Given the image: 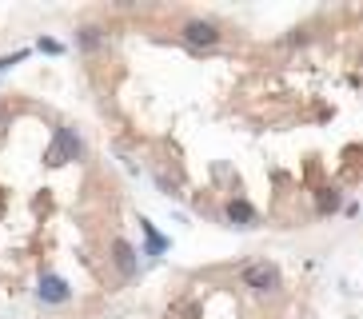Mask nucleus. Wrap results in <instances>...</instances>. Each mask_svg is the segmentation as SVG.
I'll list each match as a JSON object with an SVG mask.
<instances>
[{
  "label": "nucleus",
  "instance_id": "obj_4",
  "mask_svg": "<svg viewBox=\"0 0 363 319\" xmlns=\"http://www.w3.org/2000/svg\"><path fill=\"white\" fill-rule=\"evenodd\" d=\"M40 299H48V303H64V299H68V283H64L60 275H45V279H40Z\"/></svg>",
  "mask_w": 363,
  "mask_h": 319
},
{
  "label": "nucleus",
  "instance_id": "obj_7",
  "mask_svg": "<svg viewBox=\"0 0 363 319\" xmlns=\"http://www.w3.org/2000/svg\"><path fill=\"white\" fill-rule=\"evenodd\" d=\"M76 40H80V48H100V40H104V36H100V28H80V32H76Z\"/></svg>",
  "mask_w": 363,
  "mask_h": 319
},
{
  "label": "nucleus",
  "instance_id": "obj_5",
  "mask_svg": "<svg viewBox=\"0 0 363 319\" xmlns=\"http://www.w3.org/2000/svg\"><path fill=\"white\" fill-rule=\"evenodd\" d=\"M116 268H120V272L124 275H132L136 272V251H132V244H128V240H116Z\"/></svg>",
  "mask_w": 363,
  "mask_h": 319
},
{
  "label": "nucleus",
  "instance_id": "obj_3",
  "mask_svg": "<svg viewBox=\"0 0 363 319\" xmlns=\"http://www.w3.org/2000/svg\"><path fill=\"white\" fill-rule=\"evenodd\" d=\"M184 40L188 44H216L220 40V28L212 21H192V24H184Z\"/></svg>",
  "mask_w": 363,
  "mask_h": 319
},
{
  "label": "nucleus",
  "instance_id": "obj_6",
  "mask_svg": "<svg viewBox=\"0 0 363 319\" xmlns=\"http://www.w3.org/2000/svg\"><path fill=\"white\" fill-rule=\"evenodd\" d=\"M227 220H231V224H240V228H248L251 220H255V212H251L244 200H231V204H227Z\"/></svg>",
  "mask_w": 363,
  "mask_h": 319
},
{
  "label": "nucleus",
  "instance_id": "obj_1",
  "mask_svg": "<svg viewBox=\"0 0 363 319\" xmlns=\"http://www.w3.org/2000/svg\"><path fill=\"white\" fill-rule=\"evenodd\" d=\"M80 156V140L72 128H56V140H52V148H48V164H68V160Z\"/></svg>",
  "mask_w": 363,
  "mask_h": 319
},
{
  "label": "nucleus",
  "instance_id": "obj_2",
  "mask_svg": "<svg viewBox=\"0 0 363 319\" xmlns=\"http://www.w3.org/2000/svg\"><path fill=\"white\" fill-rule=\"evenodd\" d=\"M244 283L255 288V292H275L279 288V272H275L272 264H248L244 268Z\"/></svg>",
  "mask_w": 363,
  "mask_h": 319
}]
</instances>
